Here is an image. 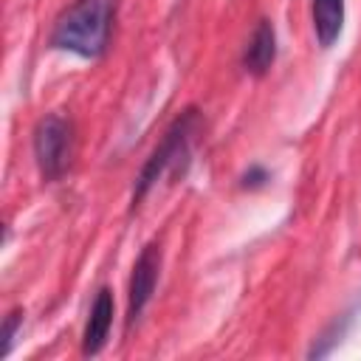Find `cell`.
Segmentation results:
<instances>
[{"label":"cell","mask_w":361,"mask_h":361,"mask_svg":"<svg viewBox=\"0 0 361 361\" xmlns=\"http://www.w3.org/2000/svg\"><path fill=\"white\" fill-rule=\"evenodd\" d=\"M113 11V0H73L54 23L51 48L71 51L82 59H99L110 42Z\"/></svg>","instance_id":"1"},{"label":"cell","mask_w":361,"mask_h":361,"mask_svg":"<svg viewBox=\"0 0 361 361\" xmlns=\"http://www.w3.org/2000/svg\"><path fill=\"white\" fill-rule=\"evenodd\" d=\"M197 121H200V113L197 107H186L180 116H175V121L166 127L161 144L152 149V155L147 158V164L141 166L138 178H135V186H133V206H138L147 192L169 172L172 178L183 175L186 172V164H189V144H192V135L197 130Z\"/></svg>","instance_id":"2"},{"label":"cell","mask_w":361,"mask_h":361,"mask_svg":"<svg viewBox=\"0 0 361 361\" xmlns=\"http://www.w3.org/2000/svg\"><path fill=\"white\" fill-rule=\"evenodd\" d=\"M34 158L45 180H59L71 164V124L48 113L34 127Z\"/></svg>","instance_id":"3"},{"label":"cell","mask_w":361,"mask_h":361,"mask_svg":"<svg viewBox=\"0 0 361 361\" xmlns=\"http://www.w3.org/2000/svg\"><path fill=\"white\" fill-rule=\"evenodd\" d=\"M158 274H161V245L158 243H147L133 265L130 274V288H127V330L138 322V316L144 313V307L149 305L155 285H158Z\"/></svg>","instance_id":"4"},{"label":"cell","mask_w":361,"mask_h":361,"mask_svg":"<svg viewBox=\"0 0 361 361\" xmlns=\"http://www.w3.org/2000/svg\"><path fill=\"white\" fill-rule=\"evenodd\" d=\"M110 327H113V293L110 288H99L82 333V355H99L110 336Z\"/></svg>","instance_id":"5"},{"label":"cell","mask_w":361,"mask_h":361,"mask_svg":"<svg viewBox=\"0 0 361 361\" xmlns=\"http://www.w3.org/2000/svg\"><path fill=\"white\" fill-rule=\"evenodd\" d=\"M276 59V31L271 20H259L248 37V45L243 51V68L251 76H265Z\"/></svg>","instance_id":"6"},{"label":"cell","mask_w":361,"mask_h":361,"mask_svg":"<svg viewBox=\"0 0 361 361\" xmlns=\"http://www.w3.org/2000/svg\"><path fill=\"white\" fill-rule=\"evenodd\" d=\"M344 28V0H313V31L319 48H333Z\"/></svg>","instance_id":"7"},{"label":"cell","mask_w":361,"mask_h":361,"mask_svg":"<svg viewBox=\"0 0 361 361\" xmlns=\"http://www.w3.org/2000/svg\"><path fill=\"white\" fill-rule=\"evenodd\" d=\"M20 327H23V310H11L6 316V322H3V344H0V355L3 358L11 353V344H14V336H17Z\"/></svg>","instance_id":"8"},{"label":"cell","mask_w":361,"mask_h":361,"mask_svg":"<svg viewBox=\"0 0 361 361\" xmlns=\"http://www.w3.org/2000/svg\"><path fill=\"white\" fill-rule=\"evenodd\" d=\"M268 180H271V175H268L262 166H251V169L243 175V183H240V186H243V189H259V186H265Z\"/></svg>","instance_id":"9"}]
</instances>
